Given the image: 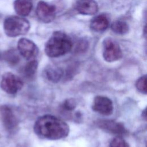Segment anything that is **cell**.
Here are the masks:
<instances>
[{"label": "cell", "mask_w": 147, "mask_h": 147, "mask_svg": "<svg viewBox=\"0 0 147 147\" xmlns=\"http://www.w3.org/2000/svg\"><path fill=\"white\" fill-rule=\"evenodd\" d=\"M109 25L108 18L104 14H100L94 17L91 21V29L97 32L105 31Z\"/></svg>", "instance_id": "obj_12"}, {"label": "cell", "mask_w": 147, "mask_h": 147, "mask_svg": "<svg viewBox=\"0 0 147 147\" xmlns=\"http://www.w3.org/2000/svg\"><path fill=\"white\" fill-rule=\"evenodd\" d=\"M38 62L36 60H32L29 61L24 67V74L26 78H30L33 77L37 71Z\"/></svg>", "instance_id": "obj_16"}, {"label": "cell", "mask_w": 147, "mask_h": 147, "mask_svg": "<svg viewBox=\"0 0 147 147\" xmlns=\"http://www.w3.org/2000/svg\"><path fill=\"white\" fill-rule=\"evenodd\" d=\"M103 56L108 62H113L120 59L122 52L119 44L111 38H106L103 42Z\"/></svg>", "instance_id": "obj_5"}, {"label": "cell", "mask_w": 147, "mask_h": 147, "mask_svg": "<svg viewBox=\"0 0 147 147\" xmlns=\"http://www.w3.org/2000/svg\"><path fill=\"white\" fill-rule=\"evenodd\" d=\"M14 7L18 15L21 16H28L33 7L32 0H15Z\"/></svg>", "instance_id": "obj_13"}, {"label": "cell", "mask_w": 147, "mask_h": 147, "mask_svg": "<svg viewBox=\"0 0 147 147\" xmlns=\"http://www.w3.org/2000/svg\"><path fill=\"white\" fill-rule=\"evenodd\" d=\"M87 48H88V42L84 40H80L77 42L75 48V51L78 53L83 52L84 51H86Z\"/></svg>", "instance_id": "obj_20"}, {"label": "cell", "mask_w": 147, "mask_h": 147, "mask_svg": "<svg viewBox=\"0 0 147 147\" xmlns=\"http://www.w3.org/2000/svg\"><path fill=\"white\" fill-rule=\"evenodd\" d=\"M111 29L115 33L119 35L125 34L129 30L127 23L122 21H116L113 22L111 25Z\"/></svg>", "instance_id": "obj_15"}, {"label": "cell", "mask_w": 147, "mask_h": 147, "mask_svg": "<svg viewBox=\"0 0 147 147\" xmlns=\"http://www.w3.org/2000/svg\"><path fill=\"white\" fill-rule=\"evenodd\" d=\"M17 48L20 53L28 60H34L38 54V49L37 45L31 40L22 38L19 40Z\"/></svg>", "instance_id": "obj_7"}, {"label": "cell", "mask_w": 147, "mask_h": 147, "mask_svg": "<svg viewBox=\"0 0 147 147\" xmlns=\"http://www.w3.org/2000/svg\"><path fill=\"white\" fill-rule=\"evenodd\" d=\"M6 60L11 64H15L19 61V57L14 52H10L6 56Z\"/></svg>", "instance_id": "obj_21"}, {"label": "cell", "mask_w": 147, "mask_h": 147, "mask_svg": "<svg viewBox=\"0 0 147 147\" xmlns=\"http://www.w3.org/2000/svg\"><path fill=\"white\" fill-rule=\"evenodd\" d=\"M44 74L45 77L49 81L53 83H57L63 78L64 71L60 67L49 65L45 68Z\"/></svg>", "instance_id": "obj_14"}, {"label": "cell", "mask_w": 147, "mask_h": 147, "mask_svg": "<svg viewBox=\"0 0 147 147\" xmlns=\"http://www.w3.org/2000/svg\"><path fill=\"white\" fill-rule=\"evenodd\" d=\"M76 107V102L73 98L67 99L61 105V107L66 111H72Z\"/></svg>", "instance_id": "obj_19"}, {"label": "cell", "mask_w": 147, "mask_h": 147, "mask_svg": "<svg viewBox=\"0 0 147 147\" xmlns=\"http://www.w3.org/2000/svg\"><path fill=\"white\" fill-rule=\"evenodd\" d=\"M0 58H1V54H0Z\"/></svg>", "instance_id": "obj_22"}, {"label": "cell", "mask_w": 147, "mask_h": 147, "mask_svg": "<svg viewBox=\"0 0 147 147\" xmlns=\"http://www.w3.org/2000/svg\"><path fill=\"white\" fill-rule=\"evenodd\" d=\"M3 29L7 36L14 37L27 33L30 29V23L25 18L10 16L5 19Z\"/></svg>", "instance_id": "obj_3"}, {"label": "cell", "mask_w": 147, "mask_h": 147, "mask_svg": "<svg viewBox=\"0 0 147 147\" xmlns=\"http://www.w3.org/2000/svg\"><path fill=\"white\" fill-rule=\"evenodd\" d=\"M96 125L100 129L113 134L122 135L126 133L124 125L121 123L112 120L102 119L96 121Z\"/></svg>", "instance_id": "obj_10"}, {"label": "cell", "mask_w": 147, "mask_h": 147, "mask_svg": "<svg viewBox=\"0 0 147 147\" xmlns=\"http://www.w3.org/2000/svg\"><path fill=\"white\" fill-rule=\"evenodd\" d=\"M33 130L40 138L52 140L65 138L69 132V126L64 121L51 115L38 117L34 124Z\"/></svg>", "instance_id": "obj_1"}, {"label": "cell", "mask_w": 147, "mask_h": 147, "mask_svg": "<svg viewBox=\"0 0 147 147\" xmlns=\"http://www.w3.org/2000/svg\"><path fill=\"white\" fill-rule=\"evenodd\" d=\"M36 12L39 20L44 23L52 22L56 17V7L44 1L38 3Z\"/></svg>", "instance_id": "obj_8"}, {"label": "cell", "mask_w": 147, "mask_h": 147, "mask_svg": "<svg viewBox=\"0 0 147 147\" xmlns=\"http://www.w3.org/2000/svg\"><path fill=\"white\" fill-rule=\"evenodd\" d=\"M72 47V41L65 33L56 31L46 42L45 52L50 57H57L68 53Z\"/></svg>", "instance_id": "obj_2"}, {"label": "cell", "mask_w": 147, "mask_h": 147, "mask_svg": "<svg viewBox=\"0 0 147 147\" xmlns=\"http://www.w3.org/2000/svg\"><path fill=\"white\" fill-rule=\"evenodd\" d=\"M109 147H130L127 142L122 138L117 137L113 138L109 145Z\"/></svg>", "instance_id": "obj_18"}, {"label": "cell", "mask_w": 147, "mask_h": 147, "mask_svg": "<svg viewBox=\"0 0 147 147\" xmlns=\"http://www.w3.org/2000/svg\"><path fill=\"white\" fill-rule=\"evenodd\" d=\"M137 89L141 93L146 94V75L140 77L136 83Z\"/></svg>", "instance_id": "obj_17"}, {"label": "cell", "mask_w": 147, "mask_h": 147, "mask_svg": "<svg viewBox=\"0 0 147 147\" xmlns=\"http://www.w3.org/2000/svg\"><path fill=\"white\" fill-rule=\"evenodd\" d=\"M23 87V82L20 78L11 72L5 73L1 81V87L6 93L15 94Z\"/></svg>", "instance_id": "obj_4"}, {"label": "cell", "mask_w": 147, "mask_h": 147, "mask_svg": "<svg viewBox=\"0 0 147 147\" xmlns=\"http://www.w3.org/2000/svg\"><path fill=\"white\" fill-rule=\"evenodd\" d=\"M92 109L94 111L104 115H111L113 112V105L111 100L104 96H96L93 101Z\"/></svg>", "instance_id": "obj_9"}, {"label": "cell", "mask_w": 147, "mask_h": 147, "mask_svg": "<svg viewBox=\"0 0 147 147\" xmlns=\"http://www.w3.org/2000/svg\"><path fill=\"white\" fill-rule=\"evenodd\" d=\"M0 119L5 129L10 133L16 130L18 120L13 110L7 105L0 106Z\"/></svg>", "instance_id": "obj_6"}, {"label": "cell", "mask_w": 147, "mask_h": 147, "mask_svg": "<svg viewBox=\"0 0 147 147\" xmlns=\"http://www.w3.org/2000/svg\"><path fill=\"white\" fill-rule=\"evenodd\" d=\"M75 10L83 15H93L98 10V6L94 0H77L74 5Z\"/></svg>", "instance_id": "obj_11"}]
</instances>
